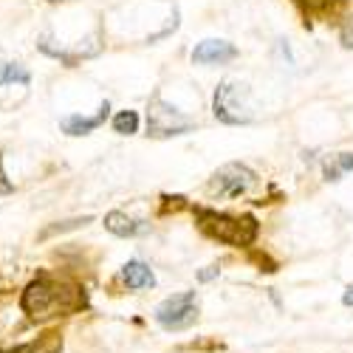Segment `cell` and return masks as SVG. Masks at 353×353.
Instances as JSON below:
<instances>
[{"label":"cell","instance_id":"6da1fadb","mask_svg":"<svg viewBox=\"0 0 353 353\" xmlns=\"http://www.w3.org/2000/svg\"><path fill=\"white\" fill-rule=\"evenodd\" d=\"M20 308L28 319L46 322L54 316H68L88 308V294L82 285L71 280H60L51 274H37L20 294Z\"/></svg>","mask_w":353,"mask_h":353},{"label":"cell","instance_id":"7a4b0ae2","mask_svg":"<svg viewBox=\"0 0 353 353\" xmlns=\"http://www.w3.org/2000/svg\"><path fill=\"white\" fill-rule=\"evenodd\" d=\"M195 223L198 229L207 234V238L226 243V246H252L260 234V223L252 215H226V212H215V210H195Z\"/></svg>","mask_w":353,"mask_h":353},{"label":"cell","instance_id":"3957f363","mask_svg":"<svg viewBox=\"0 0 353 353\" xmlns=\"http://www.w3.org/2000/svg\"><path fill=\"white\" fill-rule=\"evenodd\" d=\"M192 128H195L192 116L181 113L179 108H172L159 94L150 97V105H147V136H153V139H170V136L190 133Z\"/></svg>","mask_w":353,"mask_h":353},{"label":"cell","instance_id":"277c9868","mask_svg":"<svg viewBox=\"0 0 353 353\" xmlns=\"http://www.w3.org/2000/svg\"><path fill=\"white\" fill-rule=\"evenodd\" d=\"M198 319V294L195 291H181L172 294L156 308V322L164 331H184L192 328Z\"/></svg>","mask_w":353,"mask_h":353},{"label":"cell","instance_id":"5b68a950","mask_svg":"<svg viewBox=\"0 0 353 353\" xmlns=\"http://www.w3.org/2000/svg\"><path fill=\"white\" fill-rule=\"evenodd\" d=\"M254 184H257V172L241 161H232V164H223L212 175L207 190H210V195H218V198H241Z\"/></svg>","mask_w":353,"mask_h":353},{"label":"cell","instance_id":"8992f818","mask_svg":"<svg viewBox=\"0 0 353 353\" xmlns=\"http://www.w3.org/2000/svg\"><path fill=\"white\" fill-rule=\"evenodd\" d=\"M212 113L223 125H249L252 122V116L246 113V105L241 102V85L232 79L218 85L215 99H212Z\"/></svg>","mask_w":353,"mask_h":353},{"label":"cell","instance_id":"52a82bcc","mask_svg":"<svg viewBox=\"0 0 353 353\" xmlns=\"http://www.w3.org/2000/svg\"><path fill=\"white\" fill-rule=\"evenodd\" d=\"M234 57H238V48L229 40H201L192 48V63L198 65H223L232 63Z\"/></svg>","mask_w":353,"mask_h":353},{"label":"cell","instance_id":"ba28073f","mask_svg":"<svg viewBox=\"0 0 353 353\" xmlns=\"http://www.w3.org/2000/svg\"><path fill=\"white\" fill-rule=\"evenodd\" d=\"M108 110H110V105L102 102L99 113H94V116L71 113V116H65V119L60 122V128H63V133H68V136H88V133H94V130L108 119Z\"/></svg>","mask_w":353,"mask_h":353},{"label":"cell","instance_id":"9c48e42d","mask_svg":"<svg viewBox=\"0 0 353 353\" xmlns=\"http://www.w3.org/2000/svg\"><path fill=\"white\" fill-rule=\"evenodd\" d=\"M122 283L130 288V291H141V288H153L156 285V274L153 269L147 266L141 260H130L122 266Z\"/></svg>","mask_w":353,"mask_h":353},{"label":"cell","instance_id":"30bf717a","mask_svg":"<svg viewBox=\"0 0 353 353\" xmlns=\"http://www.w3.org/2000/svg\"><path fill=\"white\" fill-rule=\"evenodd\" d=\"M105 229L110 234H116V238H136V234L147 232L150 226H147L144 221H136V218L125 215V212H108L105 215Z\"/></svg>","mask_w":353,"mask_h":353},{"label":"cell","instance_id":"8fae6325","mask_svg":"<svg viewBox=\"0 0 353 353\" xmlns=\"http://www.w3.org/2000/svg\"><path fill=\"white\" fill-rule=\"evenodd\" d=\"M12 353H63V334H57V331H48L32 342H26L20 345L17 350Z\"/></svg>","mask_w":353,"mask_h":353},{"label":"cell","instance_id":"7c38bea8","mask_svg":"<svg viewBox=\"0 0 353 353\" xmlns=\"http://www.w3.org/2000/svg\"><path fill=\"white\" fill-rule=\"evenodd\" d=\"M353 170V153H336L325 161L322 172H325V181H339L345 175Z\"/></svg>","mask_w":353,"mask_h":353},{"label":"cell","instance_id":"4fadbf2b","mask_svg":"<svg viewBox=\"0 0 353 353\" xmlns=\"http://www.w3.org/2000/svg\"><path fill=\"white\" fill-rule=\"evenodd\" d=\"M9 82L28 85L32 82V74H28V68H23L20 63H3L0 65V85H9Z\"/></svg>","mask_w":353,"mask_h":353},{"label":"cell","instance_id":"5bb4252c","mask_svg":"<svg viewBox=\"0 0 353 353\" xmlns=\"http://www.w3.org/2000/svg\"><path fill=\"white\" fill-rule=\"evenodd\" d=\"M113 130L119 136H133L139 130V113L136 110H119L113 116Z\"/></svg>","mask_w":353,"mask_h":353},{"label":"cell","instance_id":"9a60e30c","mask_svg":"<svg viewBox=\"0 0 353 353\" xmlns=\"http://www.w3.org/2000/svg\"><path fill=\"white\" fill-rule=\"evenodd\" d=\"M305 14H311V17H316V14H328V12H334L336 6H342V0H294Z\"/></svg>","mask_w":353,"mask_h":353},{"label":"cell","instance_id":"2e32d148","mask_svg":"<svg viewBox=\"0 0 353 353\" xmlns=\"http://www.w3.org/2000/svg\"><path fill=\"white\" fill-rule=\"evenodd\" d=\"M85 223H91V218H74V221H63V223H54V226H48V229H43V232H40V241L51 238V234H57V232H68V229L85 226Z\"/></svg>","mask_w":353,"mask_h":353},{"label":"cell","instance_id":"e0dca14e","mask_svg":"<svg viewBox=\"0 0 353 353\" xmlns=\"http://www.w3.org/2000/svg\"><path fill=\"white\" fill-rule=\"evenodd\" d=\"M14 192V184L6 179V172H3V153H0V195H12Z\"/></svg>","mask_w":353,"mask_h":353},{"label":"cell","instance_id":"ac0fdd59","mask_svg":"<svg viewBox=\"0 0 353 353\" xmlns=\"http://www.w3.org/2000/svg\"><path fill=\"white\" fill-rule=\"evenodd\" d=\"M339 40H342V46L345 48H353V20L342 28V32H339Z\"/></svg>","mask_w":353,"mask_h":353},{"label":"cell","instance_id":"d6986e66","mask_svg":"<svg viewBox=\"0 0 353 353\" xmlns=\"http://www.w3.org/2000/svg\"><path fill=\"white\" fill-rule=\"evenodd\" d=\"M218 272H221L218 266H207L203 272H198V280H201V283H210V280H215V277H218Z\"/></svg>","mask_w":353,"mask_h":353},{"label":"cell","instance_id":"ffe728a7","mask_svg":"<svg viewBox=\"0 0 353 353\" xmlns=\"http://www.w3.org/2000/svg\"><path fill=\"white\" fill-rule=\"evenodd\" d=\"M342 303H345V305H353V288H347V291L342 294Z\"/></svg>","mask_w":353,"mask_h":353},{"label":"cell","instance_id":"44dd1931","mask_svg":"<svg viewBox=\"0 0 353 353\" xmlns=\"http://www.w3.org/2000/svg\"><path fill=\"white\" fill-rule=\"evenodd\" d=\"M48 3H60V0H48Z\"/></svg>","mask_w":353,"mask_h":353},{"label":"cell","instance_id":"7402d4cb","mask_svg":"<svg viewBox=\"0 0 353 353\" xmlns=\"http://www.w3.org/2000/svg\"><path fill=\"white\" fill-rule=\"evenodd\" d=\"M0 353H6V350H3V347H0Z\"/></svg>","mask_w":353,"mask_h":353}]
</instances>
